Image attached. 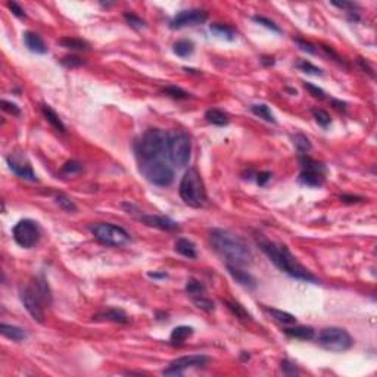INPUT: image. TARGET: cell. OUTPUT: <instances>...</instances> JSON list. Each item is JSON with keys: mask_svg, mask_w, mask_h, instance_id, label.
<instances>
[{"mask_svg": "<svg viewBox=\"0 0 377 377\" xmlns=\"http://www.w3.org/2000/svg\"><path fill=\"white\" fill-rule=\"evenodd\" d=\"M332 105L335 106L336 109H342V111L346 109V102H342V100H336V99H333V100H332Z\"/></svg>", "mask_w": 377, "mask_h": 377, "instance_id": "f5cc1de1", "label": "cell"}, {"mask_svg": "<svg viewBox=\"0 0 377 377\" xmlns=\"http://www.w3.org/2000/svg\"><path fill=\"white\" fill-rule=\"evenodd\" d=\"M312 115H314L317 124L323 127V128H327V127L330 126V123H332L330 115L326 111H323V109H312Z\"/></svg>", "mask_w": 377, "mask_h": 377, "instance_id": "d590c367", "label": "cell"}, {"mask_svg": "<svg viewBox=\"0 0 377 377\" xmlns=\"http://www.w3.org/2000/svg\"><path fill=\"white\" fill-rule=\"evenodd\" d=\"M357 64L361 67V70L364 71V73H367L370 77H375V70H373V67L366 61V59H363V58H358L357 59Z\"/></svg>", "mask_w": 377, "mask_h": 377, "instance_id": "c3c4849f", "label": "cell"}, {"mask_svg": "<svg viewBox=\"0 0 377 377\" xmlns=\"http://www.w3.org/2000/svg\"><path fill=\"white\" fill-rule=\"evenodd\" d=\"M162 93H165L167 96L177 99V100H183V99L190 97V94L186 90H183L181 87H177V85H168L165 88H162Z\"/></svg>", "mask_w": 377, "mask_h": 377, "instance_id": "d6a6232c", "label": "cell"}, {"mask_svg": "<svg viewBox=\"0 0 377 377\" xmlns=\"http://www.w3.org/2000/svg\"><path fill=\"white\" fill-rule=\"evenodd\" d=\"M270 180H271V172H268V171H262V172L256 174V183H258V186H265Z\"/></svg>", "mask_w": 377, "mask_h": 377, "instance_id": "681fc988", "label": "cell"}, {"mask_svg": "<svg viewBox=\"0 0 377 377\" xmlns=\"http://www.w3.org/2000/svg\"><path fill=\"white\" fill-rule=\"evenodd\" d=\"M265 311L279 323H282L283 326H291L296 324V317L286 312V311H280V309H274V308H265Z\"/></svg>", "mask_w": 377, "mask_h": 377, "instance_id": "484cf974", "label": "cell"}, {"mask_svg": "<svg viewBox=\"0 0 377 377\" xmlns=\"http://www.w3.org/2000/svg\"><path fill=\"white\" fill-rule=\"evenodd\" d=\"M332 4L339 7V9H345L348 12H354L355 9H358V4L352 3V1H332Z\"/></svg>", "mask_w": 377, "mask_h": 377, "instance_id": "bcb514c9", "label": "cell"}, {"mask_svg": "<svg viewBox=\"0 0 377 377\" xmlns=\"http://www.w3.org/2000/svg\"><path fill=\"white\" fill-rule=\"evenodd\" d=\"M172 50L177 56L180 58H187L193 53L195 50V44L190 42V40H178V42L174 43L172 46Z\"/></svg>", "mask_w": 377, "mask_h": 377, "instance_id": "83f0119b", "label": "cell"}, {"mask_svg": "<svg viewBox=\"0 0 377 377\" xmlns=\"http://www.w3.org/2000/svg\"><path fill=\"white\" fill-rule=\"evenodd\" d=\"M186 292L190 295L192 298L202 296V295L205 294V286H204L199 280L190 279V280H187V283H186Z\"/></svg>", "mask_w": 377, "mask_h": 377, "instance_id": "1f68e13d", "label": "cell"}, {"mask_svg": "<svg viewBox=\"0 0 377 377\" xmlns=\"http://www.w3.org/2000/svg\"><path fill=\"white\" fill-rule=\"evenodd\" d=\"M6 4H7V7L10 9V12H12L16 18L24 19V18L27 16V15H25V10H24V9H22V7H21L16 1H7Z\"/></svg>", "mask_w": 377, "mask_h": 377, "instance_id": "f6af8a7d", "label": "cell"}, {"mask_svg": "<svg viewBox=\"0 0 377 377\" xmlns=\"http://www.w3.org/2000/svg\"><path fill=\"white\" fill-rule=\"evenodd\" d=\"M42 114L43 117L46 118V121L53 127L56 131H59V133H65V131H67L65 124L62 123V120L59 118V115L56 114V111H55L50 105L42 103Z\"/></svg>", "mask_w": 377, "mask_h": 377, "instance_id": "d6986e66", "label": "cell"}, {"mask_svg": "<svg viewBox=\"0 0 377 377\" xmlns=\"http://www.w3.org/2000/svg\"><path fill=\"white\" fill-rule=\"evenodd\" d=\"M240 357H242V360H243V361L249 360V354H248V352H242V355H240Z\"/></svg>", "mask_w": 377, "mask_h": 377, "instance_id": "9f6ffc18", "label": "cell"}, {"mask_svg": "<svg viewBox=\"0 0 377 377\" xmlns=\"http://www.w3.org/2000/svg\"><path fill=\"white\" fill-rule=\"evenodd\" d=\"M192 335H193V327H190V326H178V327H175L171 332L169 342L172 345H183Z\"/></svg>", "mask_w": 377, "mask_h": 377, "instance_id": "cb8c5ba5", "label": "cell"}, {"mask_svg": "<svg viewBox=\"0 0 377 377\" xmlns=\"http://www.w3.org/2000/svg\"><path fill=\"white\" fill-rule=\"evenodd\" d=\"M208 21V12L204 9H187L178 12L169 22L171 30H181L186 27H196Z\"/></svg>", "mask_w": 377, "mask_h": 377, "instance_id": "7c38bea8", "label": "cell"}, {"mask_svg": "<svg viewBox=\"0 0 377 377\" xmlns=\"http://www.w3.org/2000/svg\"><path fill=\"white\" fill-rule=\"evenodd\" d=\"M134 152L139 162L161 159L167 153V133L158 128H149L134 143Z\"/></svg>", "mask_w": 377, "mask_h": 377, "instance_id": "3957f363", "label": "cell"}, {"mask_svg": "<svg viewBox=\"0 0 377 377\" xmlns=\"http://www.w3.org/2000/svg\"><path fill=\"white\" fill-rule=\"evenodd\" d=\"M227 270L230 273V276L242 286L248 288V289H255L256 288V280L255 277L249 274L248 271L242 270V267H236V265H227Z\"/></svg>", "mask_w": 377, "mask_h": 377, "instance_id": "e0dca14e", "label": "cell"}, {"mask_svg": "<svg viewBox=\"0 0 377 377\" xmlns=\"http://www.w3.org/2000/svg\"><path fill=\"white\" fill-rule=\"evenodd\" d=\"M210 243L212 249L226 259L227 265L243 267L251 262L252 252L248 243L228 230L212 228L210 231Z\"/></svg>", "mask_w": 377, "mask_h": 377, "instance_id": "7a4b0ae2", "label": "cell"}, {"mask_svg": "<svg viewBox=\"0 0 377 377\" xmlns=\"http://www.w3.org/2000/svg\"><path fill=\"white\" fill-rule=\"evenodd\" d=\"M174 251L180 253L184 258L189 259H196L198 258V251L193 242H190L189 239H178L174 245Z\"/></svg>", "mask_w": 377, "mask_h": 377, "instance_id": "ffe728a7", "label": "cell"}, {"mask_svg": "<svg viewBox=\"0 0 377 377\" xmlns=\"http://www.w3.org/2000/svg\"><path fill=\"white\" fill-rule=\"evenodd\" d=\"M1 109L10 115H15V117H19L21 115V109L18 105L12 103V102H7V100H1Z\"/></svg>", "mask_w": 377, "mask_h": 377, "instance_id": "ee69618b", "label": "cell"}, {"mask_svg": "<svg viewBox=\"0 0 377 377\" xmlns=\"http://www.w3.org/2000/svg\"><path fill=\"white\" fill-rule=\"evenodd\" d=\"M192 142L189 134L180 130L167 133V155L172 165L181 168L186 167L190 161Z\"/></svg>", "mask_w": 377, "mask_h": 377, "instance_id": "5b68a950", "label": "cell"}, {"mask_svg": "<svg viewBox=\"0 0 377 377\" xmlns=\"http://www.w3.org/2000/svg\"><path fill=\"white\" fill-rule=\"evenodd\" d=\"M285 335L294 339H301V340H311L315 332L312 327H306V326H295V327H285L283 329Z\"/></svg>", "mask_w": 377, "mask_h": 377, "instance_id": "7402d4cb", "label": "cell"}, {"mask_svg": "<svg viewBox=\"0 0 377 377\" xmlns=\"http://www.w3.org/2000/svg\"><path fill=\"white\" fill-rule=\"evenodd\" d=\"M124 19L127 21V24L130 25V27H133V28H136V30H142V28H145L146 27V22L140 18V16H137L136 13H128L126 12L124 13Z\"/></svg>", "mask_w": 377, "mask_h": 377, "instance_id": "74e56055", "label": "cell"}, {"mask_svg": "<svg viewBox=\"0 0 377 377\" xmlns=\"http://www.w3.org/2000/svg\"><path fill=\"white\" fill-rule=\"evenodd\" d=\"M301 165L302 171L299 174V181L309 187H320L324 183V174L326 168L321 162H317L306 155L301 156Z\"/></svg>", "mask_w": 377, "mask_h": 377, "instance_id": "30bf717a", "label": "cell"}, {"mask_svg": "<svg viewBox=\"0 0 377 377\" xmlns=\"http://www.w3.org/2000/svg\"><path fill=\"white\" fill-rule=\"evenodd\" d=\"M296 67H298L302 73H305V74H311V75H323V71H321L318 67L312 65L309 61H301Z\"/></svg>", "mask_w": 377, "mask_h": 377, "instance_id": "8d00e7d4", "label": "cell"}, {"mask_svg": "<svg viewBox=\"0 0 377 377\" xmlns=\"http://www.w3.org/2000/svg\"><path fill=\"white\" fill-rule=\"evenodd\" d=\"M292 142H294V146L296 148V151L302 155H306L311 149H312V145L309 142V139L303 134H295L292 137Z\"/></svg>", "mask_w": 377, "mask_h": 377, "instance_id": "4dcf8cb0", "label": "cell"}, {"mask_svg": "<svg viewBox=\"0 0 377 377\" xmlns=\"http://www.w3.org/2000/svg\"><path fill=\"white\" fill-rule=\"evenodd\" d=\"M253 21H255L256 24H259V25H262V27H265V28L271 30V31H274V33H282L280 27H279L277 24H274L271 19L265 18V16H259V15H255V16H253Z\"/></svg>", "mask_w": 377, "mask_h": 377, "instance_id": "f35d334b", "label": "cell"}, {"mask_svg": "<svg viewBox=\"0 0 377 377\" xmlns=\"http://www.w3.org/2000/svg\"><path fill=\"white\" fill-rule=\"evenodd\" d=\"M19 298L21 302L24 305V308L27 309V312L39 323L44 321V301L42 299V296L39 295V292L36 291V288L33 285L21 288L19 291Z\"/></svg>", "mask_w": 377, "mask_h": 377, "instance_id": "8fae6325", "label": "cell"}, {"mask_svg": "<svg viewBox=\"0 0 377 377\" xmlns=\"http://www.w3.org/2000/svg\"><path fill=\"white\" fill-rule=\"evenodd\" d=\"M251 112L253 115L262 118L264 121L267 123H276V118H274V114L271 112V109L265 105V103H256V105H252L251 106Z\"/></svg>", "mask_w": 377, "mask_h": 377, "instance_id": "4316f807", "label": "cell"}, {"mask_svg": "<svg viewBox=\"0 0 377 377\" xmlns=\"http://www.w3.org/2000/svg\"><path fill=\"white\" fill-rule=\"evenodd\" d=\"M61 64L65 67V68H78V67H81L84 65V61L81 58H78V56H75V55H71V56H65L64 59H61Z\"/></svg>", "mask_w": 377, "mask_h": 377, "instance_id": "ab89813d", "label": "cell"}, {"mask_svg": "<svg viewBox=\"0 0 377 377\" xmlns=\"http://www.w3.org/2000/svg\"><path fill=\"white\" fill-rule=\"evenodd\" d=\"M208 357L205 355H187V357H181L177 358L174 361L169 363L168 369L162 372L164 376H181L184 373V370L187 369H199V367H205L208 364Z\"/></svg>", "mask_w": 377, "mask_h": 377, "instance_id": "4fadbf2b", "label": "cell"}, {"mask_svg": "<svg viewBox=\"0 0 377 377\" xmlns=\"http://www.w3.org/2000/svg\"><path fill=\"white\" fill-rule=\"evenodd\" d=\"M205 120H207L210 124H212V126L218 127H224L230 123L228 115H227L226 112H223L221 109H215V108L208 109V111L205 112Z\"/></svg>", "mask_w": 377, "mask_h": 377, "instance_id": "603a6c76", "label": "cell"}, {"mask_svg": "<svg viewBox=\"0 0 377 377\" xmlns=\"http://www.w3.org/2000/svg\"><path fill=\"white\" fill-rule=\"evenodd\" d=\"M12 234L15 242L25 249H30L33 246L37 245V242L40 240V227L39 223H36L34 220H21L18 221L13 228H12Z\"/></svg>", "mask_w": 377, "mask_h": 377, "instance_id": "9c48e42d", "label": "cell"}, {"mask_svg": "<svg viewBox=\"0 0 377 377\" xmlns=\"http://www.w3.org/2000/svg\"><path fill=\"white\" fill-rule=\"evenodd\" d=\"M148 276L151 279H167L168 277V274L165 271H162V273H148Z\"/></svg>", "mask_w": 377, "mask_h": 377, "instance_id": "db71d44e", "label": "cell"}, {"mask_svg": "<svg viewBox=\"0 0 377 377\" xmlns=\"http://www.w3.org/2000/svg\"><path fill=\"white\" fill-rule=\"evenodd\" d=\"M140 172L143 177L159 187H167L174 181V171L172 168L164 162L162 159H155V161H148V162H140Z\"/></svg>", "mask_w": 377, "mask_h": 377, "instance_id": "ba28073f", "label": "cell"}, {"mask_svg": "<svg viewBox=\"0 0 377 377\" xmlns=\"http://www.w3.org/2000/svg\"><path fill=\"white\" fill-rule=\"evenodd\" d=\"M90 233L97 242L106 246L120 248L130 242V234L127 233V230L111 223H99V224L90 226Z\"/></svg>", "mask_w": 377, "mask_h": 377, "instance_id": "8992f818", "label": "cell"}, {"mask_svg": "<svg viewBox=\"0 0 377 377\" xmlns=\"http://www.w3.org/2000/svg\"><path fill=\"white\" fill-rule=\"evenodd\" d=\"M339 199H340L342 202H345V204H355V202L363 201V198H360V196H352V195H342V196H339Z\"/></svg>", "mask_w": 377, "mask_h": 377, "instance_id": "f907efd6", "label": "cell"}, {"mask_svg": "<svg viewBox=\"0 0 377 377\" xmlns=\"http://www.w3.org/2000/svg\"><path fill=\"white\" fill-rule=\"evenodd\" d=\"M349 21H360V15L357 12H349V16H348Z\"/></svg>", "mask_w": 377, "mask_h": 377, "instance_id": "11a10c76", "label": "cell"}, {"mask_svg": "<svg viewBox=\"0 0 377 377\" xmlns=\"http://www.w3.org/2000/svg\"><path fill=\"white\" fill-rule=\"evenodd\" d=\"M295 42H296V44L299 46V49H301V50H303V52H306V53H311V55H314V53H315V46H314V44H311L309 42H305V40H301V39H296Z\"/></svg>", "mask_w": 377, "mask_h": 377, "instance_id": "7dc6e473", "label": "cell"}, {"mask_svg": "<svg viewBox=\"0 0 377 377\" xmlns=\"http://www.w3.org/2000/svg\"><path fill=\"white\" fill-rule=\"evenodd\" d=\"M256 243H258L259 249L270 258V261L280 271L286 273L288 276L294 277L296 280H302L306 283H318L320 282L309 270H306L302 264L298 262V259L292 255V252L288 249L286 245L271 242V240L265 239L262 234L256 236Z\"/></svg>", "mask_w": 377, "mask_h": 377, "instance_id": "6da1fadb", "label": "cell"}, {"mask_svg": "<svg viewBox=\"0 0 377 377\" xmlns=\"http://www.w3.org/2000/svg\"><path fill=\"white\" fill-rule=\"evenodd\" d=\"M55 201H56V204L59 205V208H62V210L67 211V212H75V211H77V205H75V204L73 202V199L68 198L67 195L59 193V195L55 196Z\"/></svg>", "mask_w": 377, "mask_h": 377, "instance_id": "836d02e7", "label": "cell"}, {"mask_svg": "<svg viewBox=\"0 0 377 377\" xmlns=\"http://www.w3.org/2000/svg\"><path fill=\"white\" fill-rule=\"evenodd\" d=\"M0 332L4 337L10 339L13 342H22L28 337L27 332L24 329H21L18 326H12V324H6V323L0 324Z\"/></svg>", "mask_w": 377, "mask_h": 377, "instance_id": "44dd1931", "label": "cell"}, {"mask_svg": "<svg viewBox=\"0 0 377 377\" xmlns=\"http://www.w3.org/2000/svg\"><path fill=\"white\" fill-rule=\"evenodd\" d=\"M180 196L186 205L192 208H202L208 202L204 180L196 168H189L180 181Z\"/></svg>", "mask_w": 377, "mask_h": 377, "instance_id": "277c9868", "label": "cell"}, {"mask_svg": "<svg viewBox=\"0 0 377 377\" xmlns=\"http://www.w3.org/2000/svg\"><path fill=\"white\" fill-rule=\"evenodd\" d=\"M274 58H270V56H262L261 58V64L262 65H265V67H271V65H274Z\"/></svg>", "mask_w": 377, "mask_h": 377, "instance_id": "816d5d0a", "label": "cell"}, {"mask_svg": "<svg viewBox=\"0 0 377 377\" xmlns=\"http://www.w3.org/2000/svg\"><path fill=\"white\" fill-rule=\"evenodd\" d=\"M7 165L10 168V171L18 175L19 178H24L27 181H37V177H36V172L31 167L30 161L27 159L25 155H21V153H10L7 158Z\"/></svg>", "mask_w": 377, "mask_h": 377, "instance_id": "5bb4252c", "label": "cell"}, {"mask_svg": "<svg viewBox=\"0 0 377 377\" xmlns=\"http://www.w3.org/2000/svg\"><path fill=\"white\" fill-rule=\"evenodd\" d=\"M81 171H83V164L75 159L67 161L62 167V174H65V175H75Z\"/></svg>", "mask_w": 377, "mask_h": 377, "instance_id": "e575fe53", "label": "cell"}, {"mask_svg": "<svg viewBox=\"0 0 377 377\" xmlns=\"http://www.w3.org/2000/svg\"><path fill=\"white\" fill-rule=\"evenodd\" d=\"M224 303L227 305V308L233 312V315H236L239 320L242 321H248V320H252V315L239 303V302H234V301H224Z\"/></svg>", "mask_w": 377, "mask_h": 377, "instance_id": "f1b7e54d", "label": "cell"}, {"mask_svg": "<svg viewBox=\"0 0 377 377\" xmlns=\"http://www.w3.org/2000/svg\"><path fill=\"white\" fill-rule=\"evenodd\" d=\"M139 220L149 226V227H155L159 230H167V231H172L178 228V224L175 221H172L168 217H162V215H140Z\"/></svg>", "mask_w": 377, "mask_h": 377, "instance_id": "9a60e30c", "label": "cell"}, {"mask_svg": "<svg viewBox=\"0 0 377 377\" xmlns=\"http://www.w3.org/2000/svg\"><path fill=\"white\" fill-rule=\"evenodd\" d=\"M280 369H282L283 375H286V376H298L301 373L299 369L295 366L294 363H291L289 360H283L280 363Z\"/></svg>", "mask_w": 377, "mask_h": 377, "instance_id": "b9f144b4", "label": "cell"}, {"mask_svg": "<svg viewBox=\"0 0 377 377\" xmlns=\"http://www.w3.org/2000/svg\"><path fill=\"white\" fill-rule=\"evenodd\" d=\"M318 345L332 352H345L354 345V339L342 327H326L317 336Z\"/></svg>", "mask_w": 377, "mask_h": 377, "instance_id": "52a82bcc", "label": "cell"}, {"mask_svg": "<svg viewBox=\"0 0 377 377\" xmlns=\"http://www.w3.org/2000/svg\"><path fill=\"white\" fill-rule=\"evenodd\" d=\"M59 44L64 46L65 49H71V50H88L90 49V44L87 42H84L81 39H74V37H65V39H61L59 40Z\"/></svg>", "mask_w": 377, "mask_h": 377, "instance_id": "f546056e", "label": "cell"}, {"mask_svg": "<svg viewBox=\"0 0 377 377\" xmlns=\"http://www.w3.org/2000/svg\"><path fill=\"white\" fill-rule=\"evenodd\" d=\"M210 30L215 36H218V37H221V39H226V40H228V42H233V40H236V37H237L236 31H234L231 27L224 25V24H220V22L212 24L210 27Z\"/></svg>", "mask_w": 377, "mask_h": 377, "instance_id": "d4e9b609", "label": "cell"}, {"mask_svg": "<svg viewBox=\"0 0 377 377\" xmlns=\"http://www.w3.org/2000/svg\"><path fill=\"white\" fill-rule=\"evenodd\" d=\"M24 43H25L27 49L30 52H33V53H37V55L47 53V46H46V43L43 42V39L37 33L25 31L24 33Z\"/></svg>", "mask_w": 377, "mask_h": 377, "instance_id": "ac0fdd59", "label": "cell"}, {"mask_svg": "<svg viewBox=\"0 0 377 377\" xmlns=\"http://www.w3.org/2000/svg\"><path fill=\"white\" fill-rule=\"evenodd\" d=\"M193 302H195V305H196L198 308H201V309H204V311H207V312L214 311V302L210 301L208 298H205L204 295H202V296L193 298Z\"/></svg>", "mask_w": 377, "mask_h": 377, "instance_id": "60d3db41", "label": "cell"}, {"mask_svg": "<svg viewBox=\"0 0 377 377\" xmlns=\"http://www.w3.org/2000/svg\"><path fill=\"white\" fill-rule=\"evenodd\" d=\"M303 85H305V88L308 90V93H309L312 97H315V99H324V97H326L324 90L320 88L318 85H314V84L311 83H305Z\"/></svg>", "mask_w": 377, "mask_h": 377, "instance_id": "7bdbcfd3", "label": "cell"}, {"mask_svg": "<svg viewBox=\"0 0 377 377\" xmlns=\"http://www.w3.org/2000/svg\"><path fill=\"white\" fill-rule=\"evenodd\" d=\"M93 320L94 321H112V323H120V324H127L130 321L126 312L123 309H117V308H109V309L100 311L93 315Z\"/></svg>", "mask_w": 377, "mask_h": 377, "instance_id": "2e32d148", "label": "cell"}]
</instances>
